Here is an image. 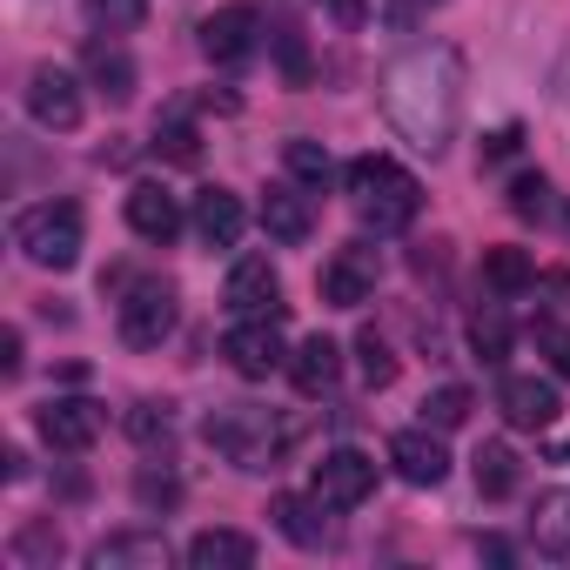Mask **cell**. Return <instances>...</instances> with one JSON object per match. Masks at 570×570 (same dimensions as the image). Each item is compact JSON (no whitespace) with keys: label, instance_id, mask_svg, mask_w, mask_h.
I'll return each instance as SVG.
<instances>
[{"label":"cell","instance_id":"cell-4","mask_svg":"<svg viewBox=\"0 0 570 570\" xmlns=\"http://www.w3.org/2000/svg\"><path fill=\"white\" fill-rule=\"evenodd\" d=\"M81 242H88V222L75 202H35L14 215V248L35 262V268H75L81 262Z\"/></svg>","mask_w":570,"mask_h":570},{"label":"cell","instance_id":"cell-31","mask_svg":"<svg viewBox=\"0 0 570 570\" xmlns=\"http://www.w3.org/2000/svg\"><path fill=\"white\" fill-rule=\"evenodd\" d=\"M530 336H537V356H543V363H550L557 376H570V323H557V316H543V323H537Z\"/></svg>","mask_w":570,"mask_h":570},{"label":"cell","instance_id":"cell-22","mask_svg":"<svg viewBox=\"0 0 570 570\" xmlns=\"http://www.w3.org/2000/svg\"><path fill=\"white\" fill-rule=\"evenodd\" d=\"M268 517H275V530L289 537L296 550H323L330 543V523H323V503L316 497H275Z\"/></svg>","mask_w":570,"mask_h":570},{"label":"cell","instance_id":"cell-34","mask_svg":"<svg viewBox=\"0 0 570 570\" xmlns=\"http://www.w3.org/2000/svg\"><path fill=\"white\" fill-rule=\"evenodd\" d=\"M135 497H141V503H148V510H155V503H161V510H168V503H175V497H181V483H175V476H168V470H141V483H135Z\"/></svg>","mask_w":570,"mask_h":570},{"label":"cell","instance_id":"cell-2","mask_svg":"<svg viewBox=\"0 0 570 570\" xmlns=\"http://www.w3.org/2000/svg\"><path fill=\"white\" fill-rule=\"evenodd\" d=\"M343 181H350V202H356L363 228H376V235H403L423 208V181L410 168H396L390 155H356L343 168Z\"/></svg>","mask_w":570,"mask_h":570},{"label":"cell","instance_id":"cell-14","mask_svg":"<svg viewBox=\"0 0 570 570\" xmlns=\"http://www.w3.org/2000/svg\"><path fill=\"white\" fill-rule=\"evenodd\" d=\"M497 410H503L510 430H550L563 403H557V383H543V376H503Z\"/></svg>","mask_w":570,"mask_h":570},{"label":"cell","instance_id":"cell-41","mask_svg":"<svg viewBox=\"0 0 570 570\" xmlns=\"http://www.w3.org/2000/svg\"><path fill=\"white\" fill-rule=\"evenodd\" d=\"M476 550H483V557H490V563H510V543H503V537H483V543H476Z\"/></svg>","mask_w":570,"mask_h":570},{"label":"cell","instance_id":"cell-15","mask_svg":"<svg viewBox=\"0 0 570 570\" xmlns=\"http://www.w3.org/2000/svg\"><path fill=\"white\" fill-rule=\"evenodd\" d=\"M168 557L175 550H168L161 530H115V537H101L88 550V570H161Z\"/></svg>","mask_w":570,"mask_h":570},{"label":"cell","instance_id":"cell-39","mask_svg":"<svg viewBox=\"0 0 570 570\" xmlns=\"http://www.w3.org/2000/svg\"><path fill=\"white\" fill-rule=\"evenodd\" d=\"M517 141H523L517 128H497V135L483 141V161H503V155H517Z\"/></svg>","mask_w":570,"mask_h":570},{"label":"cell","instance_id":"cell-29","mask_svg":"<svg viewBox=\"0 0 570 570\" xmlns=\"http://www.w3.org/2000/svg\"><path fill=\"white\" fill-rule=\"evenodd\" d=\"M470 350H476V363H503L510 356V323H503V309H476L470 316Z\"/></svg>","mask_w":570,"mask_h":570},{"label":"cell","instance_id":"cell-30","mask_svg":"<svg viewBox=\"0 0 570 570\" xmlns=\"http://www.w3.org/2000/svg\"><path fill=\"white\" fill-rule=\"evenodd\" d=\"M356 363H363V383H370V390H390V383H396V356H390V343H383L376 330L356 336Z\"/></svg>","mask_w":570,"mask_h":570},{"label":"cell","instance_id":"cell-28","mask_svg":"<svg viewBox=\"0 0 570 570\" xmlns=\"http://www.w3.org/2000/svg\"><path fill=\"white\" fill-rule=\"evenodd\" d=\"M470 410H476V396H470L463 383H443V390L423 396V423H430V430H463Z\"/></svg>","mask_w":570,"mask_h":570},{"label":"cell","instance_id":"cell-16","mask_svg":"<svg viewBox=\"0 0 570 570\" xmlns=\"http://www.w3.org/2000/svg\"><path fill=\"white\" fill-rule=\"evenodd\" d=\"M128 228H135L141 242H161V248H168V242L181 235V202H175L161 181H135V188H128Z\"/></svg>","mask_w":570,"mask_h":570},{"label":"cell","instance_id":"cell-27","mask_svg":"<svg viewBox=\"0 0 570 570\" xmlns=\"http://www.w3.org/2000/svg\"><path fill=\"white\" fill-rule=\"evenodd\" d=\"M282 168H289L303 188H323L330 175H336V161H330V148L323 141H309V135H296L289 148H282Z\"/></svg>","mask_w":570,"mask_h":570},{"label":"cell","instance_id":"cell-33","mask_svg":"<svg viewBox=\"0 0 570 570\" xmlns=\"http://www.w3.org/2000/svg\"><path fill=\"white\" fill-rule=\"evenodd\" d=\"M510 208H517L523 222H537V215L550 208V181H543V175H517V181H510Z\"/></svg>","mask_w":570,"mask_h":570},{"label":"cell","instance_id":"cell-25","mask_svg":"<svg viewBox=\"0 0 570 570\" xmlns=\"http://www.w3.org/2000/svg\"><path fill=\"white\" fill-rule=\"evenodd\" d=\"M88 81H95L108 101H128V95H135V61H128V48L95 41V48H88Z\"/></svg>","mask_w":570,"mask_h":570},{"label":"cell","instance_id":"cell-38","mask_svg":"<svg viewBox=\"0 0 570 570\" xmlns=\"http://www.w3.org/2000/svg\"><path fill=\"white\" fill-rule=\"evenodd\" d=\"M0 376H21V330L0 336Z\"/></svg>","mask_w":570,"mask_h":570},{"label":"cell","instance_id":"cell-6","mask_svg":"<svg viewBox=\"0 0 570 570\" xmlns=\"http://www.w3.org/2000/svg\"><path fill=\"white\" fill-rule=\"evenodd\" d=\"M222 356H228V370H235L242 383H268L282 363H289V350H282V330H275V316H242V323L222 336Z\"/></svg>","mask_w":570,"mask_h":570},{"label":"cell","instance_id":"cell-9","mask_svg":"<svg viewBox=\"0 0 570 570\" xmlns=\"http://www.w3.org/2000/svg\"><path fill=\"white\" fill-rule=\"evenodd\" d=\"M101 403H88V396H55V403H41L35 410V430H41V443L48 450H61V456H81L95 436H101Z\"/></svg>","mask_w":570,"mask_h":570},{"label":"cell","instance_id":"cell-37","mask_svg":"<svg viewBox=\"0 0 570 570\" xmlns=\"http://www.w3.org/2000/svg\"><path fill=\"white\" fill-rule=\"evenodd\" d=\"M55 550H61L55 530H21V537H14V557H28V563H41V557H55Z\"/></svg>","mask_w":570,"mask_h":570},{"label":"cell","instance_id":"cell-42","mask_svg":"<svg viewBox=\"0 0 570 570\" xmlns=\"http://www.w3.org/2000/svg\"><path fill=\"white\" fill-rule=\"evenodd\" d=\"M430 8H443V0H396V14L410 21V14H430Z\"/></svg>","mask_w":570,"mask_h":570},{"label":"cell","instance_id":"cell-19","mask_svg":"<svg viewBox=\"0 0 570 570\" xmlns=\"http://www.w3.org/2000/svg\"><path fill=\"white\" fill-rule=\"evenodd\" d=\"M188 570H248L255 563V537L248 530H202L188 537Z\"/></svg>","mask_w":570,"mask_h":570},{"label":"cell","instance_id":"cell-12","mask_svg":"<svg viewBox=\"0 0 570 570\" xmlns=\"http://www.w3.org/2000/svg\"><path fill=\"white\" fill-rule=\"evenodd\" d=\"M390 463H396V476L403 483H416V490H436L443 476H450V450H443V430H396L390 436Z\"/></svg>","mask_w":570,"mask_h":570},{"label":"cell","instance_id":"cell-10","mask_svg":"<svg viewBox=\"0 0 570 570\" xmlns=\"http://www.w3.org/2000/svg\"><path fill=\"white\" fill-rule=\"evenodd\" d=\"M28 115L48 135H75L81 128V81L68 68H35L28 75Z\"/></svg>","mask_w":570,"mask_h":570},{"label":"cell","instance_id":"cell-13","mask_svg":"<svg viewBox=\"0 0 570 570\" xmlns=\"http://www.w3.org/2000/svg\"><path fill=\"white\" fill-rule=\"evenodd\" d=\"M222 296H228L235 316H282V275H275L268 255H242L228 268V289Z\"/></svg>","mask_w":570,"mask_h":570},{"label":"cell","instance_id":"cell-32","mask_svg":"<svg viewBox=\"0 0 570 570\" xmlns=\"http://www.w3.org/2000/svg\"><path fill=\"white\" fill-rule=\"evenodd\" d=\"M88 14H95L108 35H128V28L148 21V0H88Z\"/></svg>","mask_w":570,"mask_h":570},{"label":"cell","instance_id":"cell-7","mask_svg":"<svg viewBox=\"0 0 570 570\" xmlns=\"http://www.w3.org/2000/svg\"><path fill=\"white\" fill-rule=\"evenodd\" d=\"M309 497H316L323 510H356V503L376 497V463H370L363 450H330V456L316 463Z\"/></svg>","mask_w":570,"mask_h":570},{"label":"cell","instance_id":"cell-23","mask_svg":"<svg viewBox=\"0 0 570 570\" xmlns=\"http://www.w3.org/2000/svg\"><path fill=\"white\" fill-rule=\"evenodd\" d=\"M470 470H476V497H490V503L517 497V483H523V463H517L510 443H483V450L470 456Z\"/></svg>","mask_w":570,"mask_h":570},{"label":"cell","instance_id":"cell-5","mask_svg":"<svg viewBox=\"0 0 570 570\" xmlns=\"http://www.w3.org/2000/svg\"><path fill=\"white\" fill-rule=\"evenodd\" d=\"M175 323H181V309H175L168 282H135V289L121 296V316H115V330H121L128 350H161L175 336Z\"/></svg>","mask_w":570,"mask_h":570},{"label":"cell","instance_id":"cell-1","mask_svg":"<svg viewBox=\"0 0 570 570\" xmlns=\"http://www.w3.org/2000/svg\"><path fill=\"white\" fill-rule=\"evenodd\" d=\"M383 115L410 148L443 155L456 135V115H463V55L450 41H430V48H410L403 61H390Z\"/></svg>","mask_w":570,"mask_h":570},{"label":"cell","instance_id":"cell-20","mask_svg":"<svg viewBox=\"0 0 570 570\" xmlns=\"http://www.w3.org/2000/svg\"><path fill=\"white\" fill-rule=\"evenodd\" d=\"M530 543L550 563H570V490H543L530 510Z\"/></svg>","mask_w":570,"mask_h":570},{"label":"cell","instance_id":"cell-11","mask_svg":"<svg viewBox=\"0 0 570 570\" xmlns=\"http://www.w3.org/2000/svg\"><path fill=\"white\" fill-rule=\"evenodd\" d=\"M255 41H262V21H255L248 0H228V8H215V14L202 21V55H208L215 68L248 61V55H255Z\"/></svg>","mask_w":570,"mask_h":570},{"label":"cell","instance_id":"cell-26","mask_svg":"<svg viewBox=\"0 0 570 570\" xmlns=\"http://www.w3.org/2000/svg\"><path fill=\"white\" fill-rule=\"evenodd\" d=\"M128 436H135V450H148V456L161 450L168 456L175 450V410L168 403H135L128 410Z\"/></svg>","mask_w":570,"mask_h":570},{"label":"cell","instance_id":"cell-21","mask_svg":"<svg viewBox=\"0 0 570 570\" xmlns=\"http://www.w3.org/2000/svg\"><path fill=\"white\" fill-rule=\"evenodd\" d=\"M262 228H268V242L296 248V242H309V228H316V208H309L296 188H268V195H262Z\"/></svg>","mask_w":570,"mask_h":570},{"label":"cell","instance_id":"cell-35","mask_svg":"<svg viewBox=\"0 0 570 570\" xmlns=\"http://www.w3.org/2000/svg\"><path fill=\"white\" fill-rule=\"evenodd\" d=\"M275 48H282V68H289V81H309V55H303L296 28H275Z\"/></svg>","mask_w":570,"mask_h":570},{"label":"cell","instance_id":"cell-3","mask_svg":"<svg viewBox=\"0 0 570 570\" xmlns=\"http://www.w3.org/2000/svg\"><path fill=\"white\" fill-rule=\"evenodd\" d=\"M208 443H215L235 470H275L282 456H289L296 430L282 423L275 410H262V403H222V410L208 416Z\"/></svg>","mask_w":570,"mask_h":570},{"label":"cell","instance_id":"cell-8","mask_svg":"<svg viewBox=\"0 0 570 570\" xmlns=\"http://www.w3.org/2000/svg\"><path fill=\"white\" fill-rule=\"evenodd\" d=\"M316 289H323L330 309H363V303L376 296V248H370V242L336 248V255L323 262V275H316Z\"/></svg>","mask_w":570,"mask_h":570},{"label":"cell","instance_id":"cell-24","mask_svg":"<svg viewBox=\"0 0 570 570\" xmlns=\"http://www.w3.org/2000/svg\"><path fill=\"white\" fill-rule=\"evenodd\" d=\"M483 282L497 296H523V289H537V262L523 248H483Z\"/></svg>","mask_w":570,"mask_h":570},{"label":"cell","instance_id":"cell-17","mask_svg":"<svg viewBox=\"0 0 570 570\" xmlns=\"http://www.w3.org/2000/svg\"><path fill=\"white\" fill-rule=\"evenodd\" d=\"M289 383H296L303 396H330V390L343 383V350H336L330 336L296 343V350H289Z\"/></svg>","mask_w":570,"mask_h":570},{"label":"cell","instance_id":"cell-36","mask_svg":"<svg viewBox=\"0 0 570 570\" xmlns=\"http://www.w3.org/2000/svg\"><path fill=\"white\" fill-rule=\"evenodd\" d=\"M155 148L175 155V161H195V128H188V121H168V128L155 135Z\"/></svg>","mask_w":570,"mask_h":570},{"label":"cell","instance_id":"cell-18","mask_svg":"<svg viewBox=\"0 0 570 570\" xmlns=\"http://www.w3.org/2000/svg\"><path fill=\"white\" fill-rule=\"evenodd\" d=\"M242 228H248V215H242V202H235L228 188H202V195H195V235H202L208 248H235Z\"/></svg>","mask_w":570,"mask_h":570},{"label":"cell","instance_id":"cell-40","mask_svg":"<svg viewBox=\"0 0 570 570\" xmlns=\"http://www.w3.org/2000/svg\"><path fill=\"white\" fill-rule=\"evenodd\" d=\"M330 8H336V21H343V28H356V21H363V0H330Z\"/></svg>","mask_w":570,"mask_h":570}]
</instances>
